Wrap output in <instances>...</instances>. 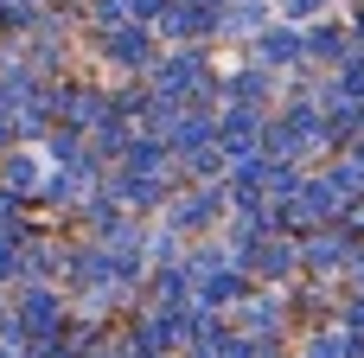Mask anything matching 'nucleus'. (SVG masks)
Listing matches in <instances>:
<instances>
[{
	"label": "nucleus",
	"mask_w": 364,
	"mask_h": 358,
	"mask_svg": "<svg viewBox=\"0 0 364 358\" xmlns=\"http://www.w3.org/2000/svg\"><path fill=\"white\" fill-rule=\"evenodd\" d=\"M19 327H26V333H51V327H58V301H51L45 288H26V301H19Z\"/></svg>",
	"instance_id": "1"
},
{
	"label": "nucleus",
	"mask_w": 364,
	"mask_h": 358,
	"mask_svg": "<svg viewBox=\"0 0 364 358\" xmlns=\"http://www.w3.org/2000/svg\"><path fill=\"white\" fill-rule=\"evenodd\" d=\"M6 192H13V199L38 192V160H32V154H13V160H6Z\"/></svg>",
	"instance_id": "2"
},
{
	"label": "nucleus",
	"mask_w": 364,
	"mask_h": 358,
	"mask_svg": "<svg viewBox=\"0 0 364 358\" xmlns=\"http://www.w3.org/2000/svg\"><path fill=\"white\" fill-rule=\"evenodd\" d=\"M109 51H115L122 64H134V58H141V32H115V38H109Z\"/></svg>",
	"instance_id": "3"
},
{
	"label": "nucleus",
	"mask_w": 364,
	"mask_h": 358,
	"mask_svg": "<svg viewBox=\"0 0 364 358\" xmlns=\"http://www.w3.org/2000/svg\"><path fill=\"white\" fill-rule=\"evenodd\" d=\"M51 160H77V135H51Z\"/></svg>",
	"instance_id": "4"
},
{
	"label": "nucleus",
	"mask_w": 364,
	"mask_h": 358,
	"mask_svg": "<svg viewBox=\"0 0 364 358\" xmlns=\"http://www.w3.org/2000/svg\"><path fill=\"white\" fill-rule=\"evenodd\" d=\"M0 358H19V346H0Z\"/></svg>",
	"instance_id": "5"
}]
</instances>
